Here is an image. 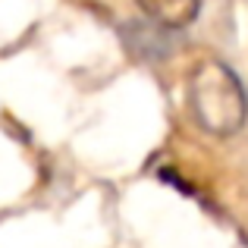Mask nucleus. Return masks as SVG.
Here are the masks:
<instances>
[{
	"instance_id": "2",
	"label": "nucleus",
	"mask_w": 248,
	"mask_h": 248,
	"mask_svg": "<svg viewBox=\"0 0 248 248\" xmlns=\"http://www.w3.org/2000/svg\"><path fill=\"white\" fill-rule=\"evenodd\" d=\"M135 3L160 29H186L201 13V0H135Z\"/></svg>"
},
{
	"instance_id": "1",
	"label": "nucleus",
	"mask_w": 248,
	"mask_h": 248,
	"mask_svg": "<svg viewBox=\"0 0 248 248\" xmlns=\"http://www.w3.org/2000/svg\"><path fill=\"white\" fill-rule=\"evenodd\" d=\"M188 107L204 132L226 139L236 135L248 120V94L239 76L226 63L207 60L188 79Z\"/></svg>"
}]
</instances>
